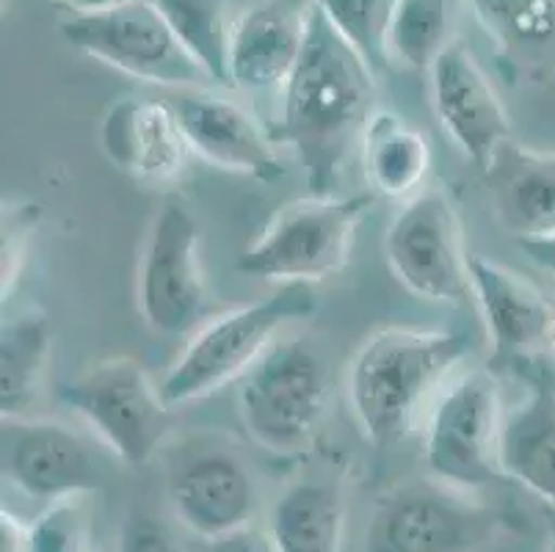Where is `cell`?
<instances>
[{"label": "cell", "instance_id": "cell-2", "mask_svg": "<svg viewBox=\"0 0 555 552\" xmlns=\"http://www.w3.org/2000/svg\"><path fill=\"white\" fill-rule=\"evenodd\" d=\"M470 351L462 332L378 329L348 368V401L357 425L376 448H392L409 434L434 393H442Z\"/></svg>", "mask_w": 555, "mask_h": 552}, {"label": "cell", "instance_id": "cell-20", "mask_svg": "<svg viewBox=\"0 0 555 552\" xmlns=\"http://www.w3.org/2000/svg\"><path fill=\"white\" fill-rule=\"evenodd\" d=\"M501 470L503 478L555 505V384L547 378H533L503 418Z\"/></svg>", "mask_w": 555, "mask_h": 552}, {"label": "cell", "instance_id": "cell-36", "mask_svg": "<svg viewBox=\"0 0 555 552\" xmlns=\"http://www.w3.org/2000/svg\"><path fill=\"white\" fill-rule=\"evenodd\" d=\"M550 348H553V354H555V321H553V337H550Z\"/></svg>", "mask_w": 555, "mask_h": 552}, {"label": "cell", "instance_id": "cell-6", "mask_svg": "<svg viewBox=\"0 0 555 552\" xmlns=\"http://www.w3.org/2000/svg\"><path fill=\"white\" fill-rule=\"evenodd\" d=\"M503 418L501 384L492 373L481 368L456 373L437 395L423 432L431 478L462 492L501 480Z\"/></svg>", "mask_w": 555, "mask_h": 552}, {"label": "cell", "instance_id": "cell-19", "mask_svg": "<svg viewBox=\"0 0 555 552\" xmlns=\"http://www.w3.org/2000/svg\"><path fill=\"white\" fill-rule=\"evenodd\" d=\"M483 177L494 216L517 241L555 235V152L508 139Z\"/></svg>", "mask_w": 555, "mask_h": 552}, {"label": "cell", "instance_id": "cell-9", "mask_svg": "<svg viewBox=\"0 0 555 552\" xmlns=\"http://www.w3.org/2000/svg\"><path fill=\"white\" fill-rule=\"evenodd\" d=\"M392 277L421 301L462 307L473 301L470 255L451 196L426 189L403 202L385 232Z\"/></svg>", "mask_w": 555, "mask_h": 552}, {"label": "cell", "instance_id": "cell-29", "mask_svg": "<svg viewBox=\"0 0 555 552\" xmlns=\"http://www.w3.org/2000/svg\"><path fill=\"white\" fill-rule=\"evenodd\" d=\"M37 216V207H9L3 213V298L12 296L17 285Z\"/></svg>", "mask_w": 555, "mask_h": 552}, {"label": "cell", "instance_id": "cell-10", "mask_svg": "<svg viewBox=\"0 0 555 552\" xmlns=\"http://www.w3.org/2000/svg\"><path fill=\"white\" fill-rule=\"evenodd\" d=\"M141 318L160 334L196 332L208 318L199 227L180 196H166L144 235L135 277Z\"/></svg>", "mask_w": 555, "mask_h": 552}, {"label": "cell", "instance_id": "cell-34", "mask_svg": "<svg viewBox=\"0 0 555 552\" xmlns=\"http://www.w3.org/2000/svg\"><path fill=\"white\" fill-rule=\"evenodd\" d=\"M75 12H94V9H105L114 7V3H122V0H64Z\"/></svg>", "mask_w": 555, "mask_h": 552}, {"label": "cell", "instance_id": "cell-3", "mask_svg": "<svg viewBox=\"0 0 555 552\" xmlns=\"http://www.w3.org/2000/svg\"><path fill=\"white\" fill-rule=\"evenodd\" d=\"M315 310L312 285H280L271 296L208 318L160 378V393L175 409L219 393L269 354L287 323L307 321Z\"/></svg>", "mask_w": 555, "mask_h": 552}, {"label": "cell", "instance_id": "cell-7", "mask_svg": "<svg viewBox=\"0 0 555 552\" xmlns=\"http://www.w3.org/2000/svg\"><path fill=\"white\" fill-rule=\"evenodd\" d=\"M330 403L324 362L305 343L276 341L241 378L238 414L260 448L294 455L312 442Z\"/></svg>", "mask_w": 555, "mask_h": 552}, {"label": "cell", "instance_id": "cell-14", "mask_svg": "<svg viewBox=\"0 0 555 552\" xmlns=\"http://www.w3.org/2000/svg\"><path fill=\"white\" fill-rule=\"evenodd\" d=\"M428 84L440 128L464 158L483 171L494 152L512 139V121L492 80L478 67L467 44L451 42L428 69Z\"/></svg>", "mask_w": 555, "mask_h": 552}, {"label": "cell", "instance_id": "cell-25", "mask_svg": "<svg viewBox=\"0 0 555 552\" xmlns=\"http://www.w3.org/2000/svg\"><path fill=\"white\" fill-rule=\"evenodd\" d=\"M155 7L208 78L227 84V55L235 25L230 0H155Z\"/></svg>", "mask_w": 555, "mask_h": 552}, {"label": "cell", "instance_id": "cell-17", "mask_svg": "<svg viewBox=\"0 0 555 552\" xmlns=\"http://www.w3.org/2000/svg\"><path fill=\"white\" fill-rule=\"evenodd\" d=\"M470 285L498 362H522L550 346L555 301L544 298L531 280L489 257L473 255Z\"/></svg>", "mask_w": 555, "mask_h": 552}, {"label": "cell", "instance_id": "cell-32", "mask_svg": "<svg viewBox=\"0 0 555 552\" xmlns=\"http://www.w3.org/2000/svg\"><path fill=\"white\" fill-rule=\"evenodd\" d=\"M517 246L528 255L533 266L555 277V235L528 238V241H517Z\"/></svg>", "mask_w": 555, "mask_h": 552}, {"label": "cell", "instance_id": "cell-13", "mask_svg": "<svg viewBox=\"0 0 555 552\" xmlns=\"http://www.w3.org/2000/svg\"><path fill=\"white\" fill-rule=\"evenodd\" d=\"M166 498L175 519L199 539L251 525L260 505L244 455L214 442H194L171 459Z\"/></svg>", "mask_w": 555, "mask_h": 552}, {"label": "cell", "instance_id": "cell-18", "mask_svg": "<svg viewBox=\"0 0 555 552\" xmlns=\"http://www.w3.org/2000/svg\"><path fill=\"white\" fill-rule=\"evenodd\" d=\"M307 9L291 0H257L232 25L227 84L249 94L282 91L296 69Z\"/></svg>", "mask_w": 555, "mask_h": 552}, {"label": "cell", "instance_id": "cell-5", "mask_svg": "<svg viewBox=\"0 0 555 552\" xmlns=\"http://www.w3.org/2000/svg\"><path fill=\"white\" fill-rule=\"evenodd\" d=\"M59 398L128 467L153 462L175 432V407L133 357L100 359L64 384Z\"/></svg>", "mask_w": 555, "mask_h": 552}, {"label": "cell", "instance_id": "cell-15", "mask_svg": "<svg viewBox=\"0 0 555 552\" xmlns=\"http://www.w3.org/2000/svg\"><path fill=\"white\" fill-rule=\"evenodd\" d=\"M175 108L191 152L205 164L260 182H274L285 175V164L271 136L235 100L194 89L185 91Z\"/></svg>", "mask_w": 555, "mask_h": 552}, {"label": "cell", "instance_id": "cell-27", "mask_svg": "<svg viewBox=\"0 0 555 552\" xmlns=\"http://www.w3.org/2000/svg\"><path fill=\"white\" fill-rule=\"evenodd\" d=\"M371 69L387 67V30L398 0H312Z\"/></svg>", "mask_w": 555, "mask_h": 552}, {"label": "cell", "instance_id": "cell-33", "mask_svg": "<svg viewBox=\"0 0 555 552\" xmlns=\"http://www.w3.org/2000/svg\"><path fill=\"white\" fill-rule=\"evenodd\" d=\"M28 550V525H23L14 514H0V552H25Z\"/></svg>", "mask_w": 555, "mask_h": 552}, {"label": "cell", "instance_id": "cell-16", "mask_svg": "<svg viewBox=\"0 0 555 552\" xmlns=\"http://www.w3.org/2000/svg\"><path fill=\"white\" fill-rule=\"evenodd\" d=\"M105 158L128 177L150 185H169L189 169L194 155L178 108L160 100H116L100 125Z\"/></svg>", "mask_w": 555, "mask_h": 552}, {"label": "cell", "instance_id": "cell-11", "mask_svg": "<svg viewBox=\"0 0 555 552\" xmlns=\"http://www.w3.org/2000/svg\"><path fill=\"white\" fill-rule=\"evenodd\" d=\"M492 536V516L462 489L412 480L376 503L365 552H478Z\"/></svg>", "mask_w": 555, "mask_h": 552}, {"label": "cell", "instance_id": "cell-4", "mask_svg": "<svg viewBox=\"0 0 555 552\" xmlns=\"http://www.w3.org/2000/svg\"><path fill=\"white\" fill-rule=\"evenodd\" d=\"M376 194H312L280 207L238 257V271L274 285H318L348 262Z\"/></svg>", "mask_w": 555, "mask_h": 552}, {"label": "cell", "instance_id": "cell-21", "mask_svg": "<svg viewBox=\"0 0 555 552\" xmlns=\"http://www.w3.org/2000/svg\"><path fill=\"white\" fill-rule=\"evenodd\" d=\"M360 161L373 194L412 200L431 169V146L417 128L392 111H376L360 139Z\"/></svg>", "mask_w": 555, "mask_h": 552}, {"label": "cell", "instance_id": "cell-22", "mask_svg": "<svg viewBox=\"0 0 555 552\" xmlns=\"http://www.w3.org/2000/svg\"><path fill=\"white\" fill-rule=\"evenodd\" d=\"M346 505L335 484L301 478L271 505L269 536L276 552H340Z\"/></svg>", "mask_w": 555, "mask_h": 552}, {"label": "cell", "instance_id": "cell-35", "mask_svg": "<svg viewBox=\"0 0 555 552\" xmlns=\"http://www.w3.org/2000/svg\"><path fill=\"white\" fill-rule=\"evenodd\" d=\"M544 552H555V516H553V523H550V534H547V547H544Z\"/></svg>", "mask_w": 555, "mask_h": 552}, {"label": "cell", "instance_id": "cell-12", "mask_svg": "<svg viewBox=\"0 0 555 552\" xmlns=\"http://www.w3.org/2000/svg\"><path fill=\"white\" fill-rule=\"evenodd\" d=\"M0 453L3 478L42 503L86 498L108 484L103 453L62 420L3 414Z\"/></svg>", "mask_w": 555, "mask_h": 552}, {"label": "cell", "instance_id": "cell-28", "mask_svg": "<svg viewBox=\"0 0 555 552\" xmlns=\"http://www.w3.org/2000/svg\"><path fill=\"white\" fill-rule=\"evenodd\" d=\"M92 523L83 498L48 503V509L28 525L25 552H92Z\"/></svg>", "mask_w": 555, "mask_h": 552}, {"label": "cell", "instance_id": "cell-31", "mask_svg": "<svg viewBox=\"0 0 555 552\" xmlns=\"http://www.w3.org/2000/svg\"><path fill=\"white\" fill-rule=\"evenodd\" d=\"M196 552H276V547L269 530L257 528V525H244V528L227 530L214 539H202Z\"/></svg>", "mask_w": 555, "mask_h": 552}, {"label": "cell", "instance_id": "cell-24", "mask_svg": "<svg viewBox=\"0 0 555 552\" xmlns=\"http://www.w3.org/2000/svg\"><path fill=\"white\" fill-rule=\"evenodd\" d=\"M494 44L517 64L555 53V0H464Z\"/></svg>", "mask_w": 555, "mask_h": 552}, {"label": "cell", "instance_id": "cell-1", "mask_svg": "<svg viewBox=\"0 0 555 552\" xmlns=\"http://www.w3.org/2000/svg\"><path fill=\"white\" fill-rule=\"evenodd\" d=\"M280 94L282 139L294 146L312 194H330L378 108L371 64L315 3L307 7L301 55Z\"/></svg>", "mask_w": 555, "mask_h": 552}, {"label": "cell", "instance_id": "cell-30", "mask_svg": "<svg viewBox=\"0 0 555 552\" xmlns=\"http://www.w3.org/2000/svg\"><path fill=\"white\" fill-rule=\"evenodd\" d=\"M116 552H183L175 536L166 525L144 514L130 516L119 536V550Z\"/></svg>", "mask_w": 555, "mask_h": 552}, {"label": "cell", "instance_id": "cell-8", "mask_svg": "<svg viewBox=\"0 0 555 552\" xmlns=\"http://www.w3.org/2000/svg\"><path fill=\"white\" fill-rule=\"evenodd\" d=\"M59 30L75 50L130 78L183 89L210 80L175 37L155 0H122L94 12H75L59 23Z\"/></svg>", "mask_w": 555, "mask_h": 552}, {"label": "cell", "instance_id": "cell-23", "mask_svg": "<svg viewBox=\"0 0 555 552\" xmlns=\"http://www.w3.org/2000/svg\"><path fill=\"white\" fill-rule=\"evenodd\" d=\"M53 351V329L42 310H20L0 332V412L25 414L37 401Z\"/></svg>", "mask_w": 555, "mask_h": 552}, {"label": "cell", "instance_id": "cell-26", "mask_svg": "<svg viewBox=\"0 0 555 552\" xmlns=\"http://www.w3.org/2000/svg\"><path fill=\"white\" fill-rule=\"evenodd\" d=\"M451 42L448 0H398L387 30V59L415 73H428Z\"/></svg>", "mask_w": 555, "mask_h": 552}]
</instances>
